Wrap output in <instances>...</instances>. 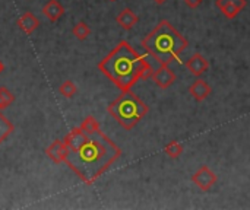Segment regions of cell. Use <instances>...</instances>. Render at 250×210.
I'll use <instances>...</instances> for the list:
<instances>
[{
	"mask_svg": "<svg viewBox=\"0 0 250 210\" xmlns=\"http://www.w3.org/2000/svg\"><path fill=\"white\" fill-rule=\"evenodd\" d=\"M185 1V4L188 6V7H190V9H198L202 3H204V0H183Z\"/></svg>",
	"mask_w": 250,
	"mask_h": 210,
	"instance_id": "44dd1931",
	"label": "cell"
},
{
	"mask_svg": "<svg viewBox=\"0 0 250 210\" xmlns=\"http://www.w3.org/2000/svg\"><path fill=\"white\" fill-rule=\"evenodd\" d=\"M149 77L154 80V83L160 89H168L171 85H174V82L177 79L174 70H171L168 64H161L157 70H152Z\"/></svg>",
	"mask_w": 250,
	"mask_h": 210,
	"instance_id": "8992f818",
	"label": "cell"
},
{
	"mask_svg": "<svg viewBox=\"0 0 250 210\" xmlns=\"http://www.w3.org/2000/svg\"><path fill=\"white\" fill-rule=\"evenodd\" d=\"M107 111L125 130H132L148 114L149 107L129 89L122 91V94L108 104Z\"/></svg>",
	"mask_w": 250,
	"mask_h": 210,
	"instance_id": "277c9868",
	"label": "cell"
},
{
	"mask_svg": "<svg viewBox=\"0 0 250 210\" xmlns=\"http://www.w3.org/2000/svg\"><path fill=\"white\" fill-rule=\"evenodd\" d=\"M116 22L125 29V31H130L133 29L138 22H139V16L130 9V7H125L123 10H120L116 16Z\"/></svg>",
	"mask_w": 250,
	"mask_h": 210,
	"instance_id": "7c38bea8",
	"label": "cell"
},
{
	"mask_svg": "<svg viewBox=\"0 0 250 210\" xmlns=\"http://www.w3.org/2000/svg\"><path fill=\"white\" fill-rule=\"evenodd\" d=\"M152 1H154V3H157V4H164L167 0H152Z\"/></svg>",
	"mask_w": 250,
	"mask_h": 210,
	"instance_id": "7402d4cb",
	"label": "cell"
},
{
	"mask_svg": "<svg viewBox=\"0 0 250 210\" xmlns=\"http://www.w3.org/2000/svg\"><path fill=\"white\" fill-rule=\"evenodd\" d=\"M88 140V134L81 129V127H73L63 139L66 148L69 149V152L78 151L85 142Z\"/></svg>",
	"mask_w": 250,
	"mask_h": 210,
	"instance_id": "9c48e42d",
	"label": "cell"
},
{
	"mask_svg": "<svg viewBox=\"0 0 250 210\" xmlns=\"http://www.w3.org/2000/svg\"><path fill=\"white\" fill-rule=\"evenodd\" d=\"M183 151H185L183 145H182L180 142H177V140L170 142V143L166 145V148H164V153H166L170 159H174V161L179 159V158L182 156Z\"/></svg>",
	"mask_w": 250,
	"mask_h": 210,
	"instance_id": "2e32d148",
	"label": "cell"
},
{
	"mask_svg": "<svg viewBox=\"0 0 250 210\" xmlns=\"http://www.w3.org/2000/svg\"><path fill=\"white\" fill-rule=\"evenodd\" d=\"M122 156V149L101 130L88 136V140L73 152H69L64 164L86 184H94Z\"/></svg>",
	"mask_w": 250,
	"mask_h": 210,
	"instance_id": "6da1fadb",
	"label": "cell"
},
{
	"mask_svg": "<svg viewBox=\"0 0 250 210\" xmlns=\"http://www.w3.org/2000/svg\"><path fill=\"white\" fill-rule=\"evenodd\" d=\"M18 26L26 35H31L35 29L40 28V19L32 12H23L18 18Z\"/></svg>",
	"mask_w": 250,
	"mask_h": 210,
	"instance_id": "4fadbf2b",
	"label": "cell"
},
{
	"mask_svg": "<svg viewBox=\"0 0 250 210\" xmlns=\"http://www.w3.org/2000/svg\"><path fill=\"white\" fill-rule=\"evenodd\" d=\"M64 6L59 0H48L42 6V15L50 20V22H57L59 19L63 18L64 15Z\"/></svg>",
	"mask_w": 250,
	"mask_h": 210,
	"instance_id": "5bb4252c",
	"label": "cell"
},
{
	"mask_svg": "<svg viewBox=\"0 0 250 210\" xmlns=\"http://www.w3.org/2000/svg\"><path fill=\"white\" fill-rule=\"evenodd\" d=\"M13 102H15V95L6 86H0V111L6 110Z\"/></svg>",
	"mask_w": 250,
	"mask_h": 210,
	"instance_id": "d6986e66",
	"label": "cell"
},
{
	"mask_svg": "<svg viewBox=\"0 0 250 210\" xmlns=\"http://www.w3.org/2000/svg\"><path fill=\"white\" fill-rule=\"evenodd\" d=\"M211 92H212V88L209 86V83L201 77H196V80L189 86V94L196 102L205 101L211 95Z\"/></svg>",
	"mask_w": 250,
	"mask_h": 210,
	"instance_id": "30bf717a",
	"label": "cell"
},
{
	"mask_svg": "<svg viewBox=\"0 0 250 210\" xmlns=\"http://www.w3.org/2000/svg\"><path fill=\"white\" fill-rule=\"evenodd\" d=\"M88 136L89 134H94V133H97L98 130H101L100 129V123L97 121V118H94V117H86L82 123H81V126H79Z\"/></svg>",
	"mask_w": 250,
	"mask_h": 210,
	"instance_id": "ac0fdd59",
	"label": "cell"
},
{
	"mask_svg": "<svg viewBox=\"0 0 250 210\" xmlns=\"http://www.w3.org/2000/svg\"><path fill=\"white\" fill-rule=\"evenodd\" d=\"M98 69L120 91L132 89L141 79H148L154 70L145 56L138 53L127 41H120L98 63Z\"/></svg>",
	"mask_w": 250,
	"mask_h": 210,
	"instance_id": "7a4b0ae2",
	"label": "cell"
},
{
	"mask_svg": "<svg viewBox=\"0 0 250 210\" xmlns=\"http://www.w3.org/2000/svg\"><path fill=\"white\" fill-rule=\"evenodd\" d=\"M188 72L195 76V77H201L202 75H205L209 69V60L202 56L201 53H195L192 57H189L185 63Z\"/></svg>",
	"mask_w": 250,
	"mask_h": 210,
	"instance_id": "52a82bcc",
	"label": "cell"
},
{
	"mask_svg": "<svg viewBox=\"0 0 250 210\" xmlns=\"http://www.w3.org/2000/svg\"><path fill=\"white\" fill-rule=\"evenodd\" d=\"M192 183L195 186H198L202 191H208L211 190L217 183H218V177L217 174L208 167V165H201L198 168V171L192 175Z\"/></svg>",
	"mask_w": 250,
	"mask_h": 210,
	"instance_id": "5b68a950",
	"label": "cell"
},
{
	"mask_svg": "<svg viewBox=\"0 0 250 210\" xmlns=\"http://www.w3.org/2000/svg\"><path fill=\"white\" fill-rule=\"evenodd\" d=\"M110 1H114V0H110Z\"/></svg>",
	"mask_w": 250,
	"mask_h": 210,
	"instance_id": "cb8c5ba5",
	"label": "cell"
},
{
	"mask_svg": "<svg viewBox=\"0 0 250 210\" xmlns=\"http://www.w3.org/2000/svg\"><path fill=\"white\" fill-rule=\"evenodd\" d=\"M15 126L12 124V121L0 111V145L3 142H6V139L13 133Z\"/></svg>",
	"mask_w": 250,
	"mask_h": 210,
	"instance_id": "9a60e30c",
	"label": "cell"
},
{
	"mask_svg": "<svg viewBox=\"0 0 250 210\" xmlns=\"http://www.w3.org/2000/svg\"><path fill=\"white\" fill-rule=\"evenodd\" d=\"M59 92L64 96V98H73L78 94V88L75 85V82L72 80H64L60 86H59Z\"/></svg>",
	"mask_w": 250,
	"mask_h": 210,
	"instance_id": "ffe728a7",
	"label": "cell"
},
{
	"mask_svg": "<svg viewBox=\"0 0 250 210\" xmlns=\"http://www.w3.org/2000/svg\"><path fill=\"white\" fill-rule=\"evenodd\" d=\"M215 6L227 19H236L239 13L248 6V0H217Z\"/></svg>",
	"mask_w": 250,
	"mask_h": 210,
	"instance_id": "ba28073f",
	"label": "cell"
},
{
	"mask_svg": "<svg viewBox=\"0 0 250 210\" xmlns=\"http://www.w3.org/2000/svg\"><path fill=\"white\" fill-rule=\"evenodd\" d=\"M91 28H89V25L86 23V22H83V20H81V22H78L73 28H72V34H73V37H76V39H79V41H85L89 35H91Z\"/></svg>",
	"mask_w": 250,
	"mask_h": 210,
	"instance_id": "e0dca14e",
	"label": "cell"
},
{
	"mask_svg": "<svg viewBox=\"0 0 250 210\" xmlns=\"http://www.w3.org/2000/svg\"><path fill=\"white\" fill-rule=\"evenodd\" d=\"M3 70H4V64H3V63L0 61V73H1Z\"/></svg>",
	"mask_w": 250,
	"mask_h": 210,
	"instance_id": "603a6c76",
	"label": "cell"
},
{
	"mask_svg": "<svg viewBox=\"0 0 250 210\" xmlns=\"http://www.w3.org/2000/svg\"><path fill=\"white\" fill-rule=\"evenodd\" d=\"M69 153V149L66 148L63 140H54L51 145L45 149V155L54 162V164H62L64 162L66 156Z\"/></svg>",
	"mask_w": 250,
	"mask_h": 210,
	"instance_id": "8fae6325",
	"label": "cell"
},
{
	"mask_svg": "<svg viewBox=\"0 0 250 210\" xmlns=\"http://www.w3.org/2000/svg\"><path fill=\"white\" fill-rule=\"evenodd\" d=\"M188 39L170 23V20H160L155 28L142 39V47L160 64H170L179 60L180 54L188 48Z\"/></svg>",
	"mask_w": 250,
	"mask_h": 210,
	"instance_id": "3957f363",
	"label": "cell"
}]
</instances>
